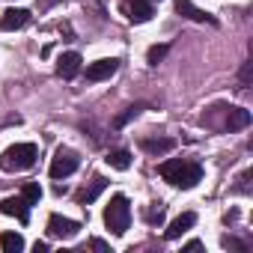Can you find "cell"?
Returning <instances> with one entry per match:
<instances>
[{
  "mask_svg": "<svg viewBox=\"0 0 253 253\" xmlns=\"http://www.w3.org/2000/svg\"><path fill=\"white\" fill-rule=\"evenodd\" d=\"M158 173H161L170 185L185 188V191L194 188L197 182H203V167L194 164V161H182V158H170V161L158 164Z\"/></svg>",
  "mask_w": 253,
  "mask_h": 253,
  "instance_id": "6da1fadb",
  "label": "cell"
},
{
  "mask_svg": "<svg viewBox=\"0 0 253 253\" xmlns=\"http://www.w3.org/2000/svg\"><path fill=\"white\" fill-rule=\"evenodd\" d=\"M131 223V203L125 194H113L110 203L104 206V226L113 232V235H125Z\"/></svg>",
  "mask_w": 253,
  "mask_h": 253,
  "instance_id": "7a4b0ae2",
  "label": "cell"
},
{
  "mask_svg": "<svg viewBox=\"0 0 253 253\" xmlns=\"http://www.w3.org/2000/svg\"><path fill=\"white\" fill-rule=\"evenodd\" d=\"M36 158H39L36 143H15L0 155V167L6 173H21V170H30L36 164Z\"/></svg>",
  "mask_w": 253,
  "mask_h": 253,
  "instance_id": "3957f363",
  "label": "cell"
},
{
  "mask_svg": "<svg viewBox=\"0 0 253 253\" xmlns=\"http://www.w3.org/2000/svg\"><path fill=\"white\" fill-rule=\"evenodd\" d=\"M78 164H81L78 152H72V149L60 146V149L54 152V161H51L48 173H51V179H66V176H72V173L78 170Z\"/></svg>",
  "mask_w": 253,
  "mask_h": 253,
  "instance_id": "277c9868",
  "label": "cell"
},
{
  "mask_svg": "<svg viewBox=\"0 0 253 253\" xmlns=\"http://www.w3.org/2000/svg\"><path fill=\"white\" fill-rule=\"evenodd\" d=\"M78 229H81V223L72 220V217H63V214H51L48 217V232L54 238H75Z\"/></svg>",
  "mask_w": 253,
  "mask_h": 253,
  "instance_id": "5b68a950",
  "label": "cell"
},
{
  "mask_svg": "<svg viewBox=\"0 0 253 253\" xmlns=\"http://www.w3.org/2000/svg\"><path fill=\"white\" fill-rule=\"evenodd\" d=\"M176 12H179V15H185V18H191V21H197V24H211V27H217V18H214V15H209L206 9L194 6L191 0H176Z\"/></svg>",
  "mask_w": 253,
  "mask_h": 253,
  "instance_id": "8992f818",
  "label": "cell"
},
{
  "mask_svg": "<svg viewBox=\"0 0 253 253\" xmlns=\"http://www.w3.org/2000/svg\"><path fill=\"white\" fill-rule=\"evenodd\" d=\"M0 211L9 214V217H18V223L30 220V203L24 197H6L3 203H0Z\"/></svg>",
  "mask_w": 253,
  "mask_h": 253,
  "instance_id": "52a82bcc",
  "label": "cell"
},
{
  "mask_svg": "<svg viewBox=\"0 0 253 253\" xmlns=\"http://www.w3.org/2000/svg\"><path fill=\"white\" fill-rule=\"evenodd\" d=\"M116 69H119V60H116V57H110V60H95V63L86 66V78H89V81H107L110 75H116Z\"/></svg>",
  "mask_w": 253,
  "mask_h": 253,
  "instance_id": "ba28073f",
  "label": "cell"
},
{
  "mask_svg": "<svg viewBox=\"0 0 253 253\" xmlns=\"http://www.w3.org/2000/svg\"><path fill=\"white\" fill-rule=\"evenodd\" d=\"M81 63H84V60H81V54H78V51H66V54L57 60V75H60V78H66V81H72V78L81 72Z\"/></svg>",
  "mask_w": 253,
  "mask_h": 253,
  "instance_id": "9c48e42d",
  "label": "cell"
},
{
  "mask_svg": "<svg viewBox=\"0 0 253 253\" xmlns=\"http://www.w3.org/2000/svg\"><path fill=\"white\" fill-rule=\"evenodd\" d=\"M125 12L134 24H146L152 18V3L149 0H125Z\"/></svg>",
  "mask_w": 253,
  "mask_h": 253,
  "instance_id": "30bf717a",
  "label": "cell"
},
{
  "mask_svg": "<svg viewBox=\"0 0 253 253\" xmlns=\"http://www.w3.org/2000/svg\"><path fill=\"white\" fill-rule=\"evenodd\" d=\"M194 223H197V214H194V211H185V214H179V217H176V220H173V223L167 226L164 238H167V241H176V238H179L182 232H188V229H191Z\"/></svg>",
  "mask_w": 253,
  "mask_h": 253,
  "instance_id": "8fae6325",
  "label": "cell"
},
{
  "mask_svg": "<svg viewBox=\"0 0 253 253\" xmlns=\"http://www.w3.org/2000/svg\"><path fill=\"white\" fill-rule=\"evenodd\" d=\"M30 21V12L27 9H6L3 12V18H0V30H21L24 24Z\"/></svg>",
  "mask_w": 253,
  "mask_h": 253,
  "instance_id": "7c38bea8",
  "label": "cell"
},
{
  "mask_svg": "<svg viewBox=\"0 0 253 253\" xmlns=\"http://www.w3.org/2000/svg\"><path fill=\"white\" fill-rule=\"evenodd\" d=\"M140 149L149 152V155H167L176 149V140L173 137H158V140H140Z\"/></svg>",
  "mask_w": 253,
  "mask_h": 253,
  "instance_id": "4fadbf2b",
  "label": "cell"
},
{
  "mask_svg": "<svg viewBox=\"0 0 253 253\" xmlns=\"http://www.w3.org/2000/svg\"><path fill=\"white\" fill-rule=\"evenodd\" d=\"M247 125H250V110L229 107V113H226V128L229 131H241V128H247Z\"/></svg>",
  "mask_w": 253,
  "mask_h": 253,
  "instance_id": "5bb4252c",
  "label": "cell"
},
{
  "mask_svg": "<svg viewBox=\"0 0 253 253\" xmlns=\"http://www.w3.org/2000/svg\"><path fill=\"white\" fill-rule=\"evenodd\" d=\"M0 250L3 253H21L24 250V235L21 232H0Z\"/></svg>",
  "mask_w": 253,
  "mask_h": 253,
  "instance_id": "9a60e30c",
  "label": "cell"
},
{
  "mask_svg": "<svg viewBox=\"0 0 253 253\" xmlns=\"http://www.w3.org/2000/svg\"><path fill=\"white\" fill-rule=\"evenodd\" d=\"M104 188H107V179L95 176V179H92V185H89V188H84V191L78 194V203H84V206H86V203H95V197H98Z\"/></svg>",
  "mask_w": 253,
  "mask_h": 253,
  "instance_id": "2e32d148",
  "label": "cell"
},
{
  "mask_svg": "<svg viewBox=\"0 0 253 253\" xmlns=\"http://www.w3.org/2000/svg\"><path fill=\"white\" fill-rule=\"evenodd\" d=\"M113 170H128L131 167V152L128 149H113V152H107V158H104Z\"/></svg>",
  "mask_w": 253,
  "mask_h": 253,
  "instance_id": "e0dca14e",
  "label": "cell"
},
{
  "mask_svg": "<svg viewBox=\"0 0 253 253\" xmlns=\"http://www.w3.org/2000/svg\"><path fill=\"white\" fill-rule=\"evenodd\" d=\"M146 104H131V107H125V113H119L116 119H113V128H122L125 122H131L134 116H140V110H143Z\"/></svg>",
  "mask_w": 253,
  "mask_h": 253,
  "instance_id": "ac0fdd59",
  "label": "cell"
},
{
  "mask_svg": "<svg viewBox=\"0 0 253 253\" xmlns=\"http://www.w3.org/2000/svg\"><path fill=\"white\" fill-rule=\"evenodd\" d=\"M21 197H24L30 206H36V203L42 200V188H39V182H27V185L21 188Z\"/></svg>",
  "mask_w": 253,
  "mask_h": 253,
  "instance_id": "d6986e66",
  "label": "cell"
},
{
  "mask_svg": "<svg viewBox=\"0 0 253 253\" xmlns=\"http://www.w3.org/2000/svg\"><path fill=\"white\" fill-rule=\"evenodd\" d=\"M167 51H170V45H167V42H164V45H152V48H149V54H146L149 66H158V63L167 57Z\"/></svg>",
  "mask_w": 253,
  "mask_h": 253,
  "instance_id": "ffe728a7",
  "label": "cell"
},
{
  "mask_svg": "<svg viewBox=\"0 0 253 253\" xmlns=\"http://www.w3.org/2000/svg\"><path fill=\"white\" fill-rule=\"evenodd\" d=\"M238 81H241V86H250V81H253V63H244V66H241Z\"/></svg>",
  "mask_w": 253,
  "mask_h": 253,
  "instance_id": "44dd1931",
  "label": "cell"
},
{
  "mask_svg": "<svg viewBox=\"0 0 253 253\" xmlns=\"http://www.w3.org/2000/svg\"><path fill=\"white\" fill-rule=\"evenodd\" d=\"M146 220H149V223H161V220H164V206H152V209L146 211Z\"/></svg>",
  "mask_w": 253,
  "mask_h": 253,
  "instance_id": "7402d4cb",
  "label": "cell"
},
{
  "mask_svg": "<svg viewBox=\"0 0 253 253\" xmlns=\"http://www.w3.org/2000/svg\"><path fill=\"white\" fill-rule=\"evenodd\" d=\"M223 247H229V250H247V244L238 241V238H232V235H223Z\"/></svg>",
  "mask_w": 253,
  "mask_h": 253,
  "instance_id": "603a6c76",
  "label": "cell"
},
{
  "mask_svg": "<svg viewBox=\"0 0 253 253\" xmlns=\"http://www.w3.org/2000/svg\"><path fill=\"white\" fill-rule=\"evenodd\" d=\"M185 250H203V241H197V238H194V241H188V244H185Z\"/></svg>",
  "mask_w": 253,
  "mask_h": 253,
  "instance_id": "cb8c5ba5",
  "label": "cell"
},
{
  "mask_svg": "<svg viewBox=\"0 0 253 253\" xmlns=\"http://www.w3.org/2000/svg\"><path fill=\"white\" fill-rule=\"evenodd\" d=\"M89 244H92V247H95V250H107V244H104V241H101V238H92V241H89Z\"/></svg>",
  "mask_w": 253,
  "mask_h": 253,
  "instance_id": "d4e9b609",
  "label": "cell"
},
{
  "mask_svg": "<svg viewBox=\"0 0 253 253\" xmlns=\"http://www.w3.org/2000/svg\"><path fill=\"white\" fill-rule=\"evenodd\" d=\"M33 250H36V253H45V250H48V244H45V241H36V244H33Z\"/></svg>",
  "mask_w": 253,
  "mask_h": 253,
  "instance_id": "484cf974",
  "label": "cell"
},
{
  "mask_svg": "<svg viewBox=\"0 0 253 253\" xmlns=\"http://www.w3.org/2000/svg\"><path fill=\"white\" fill-rule=\"evenodd\" d=\"M51 3H60V0H45V6H51Z\"/></svg>",
  "mask_w": 253,
  "mask_h": 253,
  "instance_id": "4316f807",
  "label": "cell"
}]
</instances>
